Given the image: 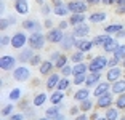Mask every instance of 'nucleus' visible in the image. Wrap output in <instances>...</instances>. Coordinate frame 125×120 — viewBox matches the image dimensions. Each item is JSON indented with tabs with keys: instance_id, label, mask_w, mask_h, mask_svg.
<instances>
[{
	"instance_id": "1",
	"label": "nucleus",
	"mask_w": 125,
	"mask_h": 120,
	"mask_svg": "<svg viewBox=\"0 0 125 120\" xmlns=\"http://www.w3.org/2000/svg\"><path fill=\"white\" fill-rule=\"evenodd\" d=\"M107 61L109 58L104 55H96L88 61V72H103L104 69H107Z\"/></svg>"
},
{
	"instance_id": "2",
	"label": "nucleus",
	"mask_w": 125,
	"mask_h": 120,
	"mask_svg": "<svg viewBox=\"0 0 125 120\" xmlns=\"http://www.w3.org/2000/svg\"><path fill=\"white\" fill-rule=\"evenodd\" d=\"M47 43H48L47 42V35H45L42 30L29 32V42H27V45H29L31 48H34V50H42Z\"/></svg>"
},
{
	"instance_id": "3",
	"label": "nucleus",
	"mask_w": 125,
	"mask_h": 120,
	"mask_svg": "<svg viewBox=\"0 0 125 120\" xmlns=\"http://www.w3.org/2000/svg\"><path fill=\"white\" fill-rule=\"evenodd\" d=\"M11 75H13V79H15L16 82H19V83H24V82L31 80V75H32V74H31V69L27 67V66L19 64V66H16L15 69H13Z\"/></svg>"
},
{
	"instance_id": "4",
	"label": "nucleus",
	"mask_w": 125,
	"mask_h": 120,
	"mask_svg": "<svg viewBox=\"0 0 125 120\" xmlns=\"http://www.w3.org/2000/svg\"><path fill=\"white\" fill-rule=\"evenodd\" d=\"M114 101H115V95L112 93V91H107V93H104V95L98 96L96 98V109H101V110H106L107 107H111V106H114Z\"/></svg>"
},
{
	"instance_id": "5",
	"label": "nucleus",
	"mask_w": 125,
	"mask_h": 120,
	"mask_svg": "<svg viewBox=\"0 0 125 120\" xmlns=\"http://www.w3.org/2000/svg\"><path fill=\"white\" fill-rule=\"evenodd\" d=\"M45 35H47V42H48V43L59 45V43H61V40L64 39V35H66V30L59 29L58 26H56V27H52V29H48Z\"/></svg>"
},
{
	"instance_id": "6",
	"label": "nucleus",
	"mask_w": 125,
	"mask_h": 120,
	"mask_svg": "<svg viewBox=\"0 0 125 120\" xmlns=\"http://www.w3.org/2000/svg\"><path fill=\"white\" fill-rule=\"evenodd\" d=\"M27 42H29V35H26L22 30H18L11 35V48H15V50L24 48L27 45Z\"/></svg>"
},
{
	"instance_id": "7",
	"label": "nucleus",
	"mask_w": 125,
	"mask_h": 120,
	"mask_svg": "<svg viewBox=\"0 0 125 120\" xmlns=\"http://www.w3.org/2000/svg\"><path fill=\"white\" fill-rule=\"evenodd\" d=\"M16 62H18V58L13 55H3L2 58H0V69L3 70V72H13V69H15Z\"/></svg>"
},
{
	"instance_id": "8",
	"label": "nucleus",
	"mask_w": 125,
	"mask_h": 120,
	"mask_svg": "<svg viewBox=\"0 0 125 120\" xmlns=\"http://www.w3.org/2000/svg\"><path fill=\"white\" fill-rule=\"evenodd\" d=\"M90 5L85 0H69L67 2V8L71 13H87Z\"/></svg>"
},
{
	"instance_id": "9",
	"label": "nucleus",
	"mask_w": 125,
	"mask_h": 120,
	"mask_svg": "<svg viewBox=\"0 0 125 120\" xmlns=\"http://www.w3.org/2000/svg\"><path fill=\"white\" fill-rule=\"evenodd\" d=\"M125 75V69L122 67V66H114V67H107V72H106V80H109L111 83L112 82H115V80L122 79V77Z\"/></svg>"
},
{
	"instance_id": "10",
	"label": "nucleus",
	"mask_w": 125,
	"mask_h": 120,
	"mask_svg": "<svg viewBox=\"0 0 125 120\" xmlns=\"http://www.w3.org/2000/svg\"><path fill=\"white\" fill-rule=\"evenodd\" d=\"M62 110V104H52L45 110V119H56V120H62L64 119V114Z\"/></svg>"
},
{
	"instance_id": "11",
	"label": "nucleus",
	"mask_w": 125,
	"mask_h": 120,
	"mask_svg": "<svg viewBox=\"0 0 125 120\" xmlns=\"http://www.w3.org/2000/svg\"><path fill=\"white\" fill-rule=\"evenodd\" d=\"M42 29H43V22L37 21L34 18L22 21V30H26V32H35V30H42Z\"/></svg>"
},
{
	"instance_id": "12",
	"label": "nucleus",
	"mask_w": 125,
	"mask_h": 120,
	"mask_svg": "<svg viewBox=\"0 0 125 120\" xmlns=\"http://www.w3.org/2000/svg\"><path fill=\"white\" fill-rule=\"evenodd\" d=\"M75 42H77V37L71 32V34H66V35H64V39H62L61 43H59V47H61L62 51H69V50H72V48H75Z\"/></svg>"
},
{
	"instance_id": "13",
	"label": "nucleus",
	"mask_w": 125,
	"mask_h": 120,
	"mask_svg": "<svg viewBox=\"0 0 125 120\" xmlns=\"http://www.w3.org/2000/svg\"><path fill=\"white\" fill-rule=\"evenodd\" d=\"M72 34L77 37V39H85V37L90 35V26L87 24V21L82 22V24L74 26L72 27Z\"/></svg>"
},
{
	"instance_id": "14",
	"label": "nucleus",
	"mask_w": 125,
	"mask_h": 120,
	"mask_svg": "<svg viewBox=\"0 0 125 120\" xmlns=\"http://www.w3.org/2000/svg\"><path fill=\"white\" fill-rule=\"evenodd\" d=\"M75 48L85 51V53H90V51H92L93 48H96V47H95V43H93V39L90 40L88 37H85V39H77V42H75Z\"/></svg>"
},
{
	"instance_id": "15",
	"label": "nucleus",
	"mask_w": 125,
	"mask_h": 120,
	"mask_svg": "<svg viewBox=\"0 0 125 120\" xmlns=\"http://www.w3.org/2000/svg\"><path fill=\"white\" fill-rule=\"evenodd\" d=\"M55 69H56V67H55V62H53L52 59H43V61H42V64L39 66V74H40L42 77H48Z\"/></svg>"
},
{
	"instance_id": "16",
	"label": "nucleus",
	"mask_w": 125,
	"mask_h": 120,
	"mask_svg": "<svg viewBox=\"0 0 125 120\" xmlns=\"http://www.w3.org/2000/svg\"><path fill=\"white\" fill-rule=\"evenodd\" d=\"M101 80H103V72H88L87 74V80H85V87L95 88Z\"/></svg>"
},
{
	"instance_id": "17",
	"label": "nucleus",
	"mask_w": 125,
	"mask_h": 120,
	"mask_svg": "<svg viewBox=\"0 0 125 120\" xmlns=\"http://www.w3.org/2000/svg\"><path fill=\"white\" fill-rule=\"evenodd\" d=\"M67 93L61 90H53L50 91V96H48V102L50 104H62V101L66 99Z\"/></svg>"
},
{
	"instance_id": "18",
	"label": "nucleus",
	"mask_w": 125,
	"mask_h": 120,
	"mask_svg": "<svg viewBox=\"0 0 125 120\" xmlns=\"http://www.w3.org/2000/svg\"><path fill=\"white\" fill-rule=\"evenodd\" d=\"M111 87H112V83H111L109 80H101V82L93 88V96L98 98V96H101V95H104V93H107V91H111Z\"/></svg>"
},
{
	"instance_id": "19",
	"label": "nucleus",
	"mask_w": 125,
	"mask_h": 120,
	"mask_svg": "<svg viewBox=\"0 0 125 120\" xmlns=\"http://www.w3.org/2000/svg\"><path fill=\"white\" fill-rule=\"evenodd\" d=\"M59 79H61V72H52L50 75L47 77V82H45V88H47L48 91H53L56 90V87H58V82Z\"/></svg>"
},
{
	"instance_id": "20",
	"label": "nucleus",
	"mask_w": 125,
	"mask_h": 120,
	"mask_svg": "<svg viewBox=\"0 0 125 120\" xmlns=\"http://www.w3.org/2000/svg\"><path fill=\"white\" fill-rule=\"evenodd\" d=\"M90 95H92V91H90V88H88V87H85V85H82V87H79L77 90L74 91L72 98H74V101L80 102V101H83V99L90 98Z\"/></svg>"
},
{
	"instance_id": "21",
	"label": "nucleus",
	"mask_w": 125,
	"mask_h": 120,
	"mask_svg": "<svg viewBox=\"0 0 125 120\" xmlns=\"http://www.w3.org/2000/svg\"><path fill=\"white\" fill-rule=\"evenodd\" d=\"M119 45H120V43H119V39H117L115 35H112V37H111V39L106 42V43H104L103 47H101V50H103L104 53H106V55H112V53H114V51L117 50Z\"/></svg>"
},
{
	"instance_id": "22",
	"label": "nucleus",
	"mask_w": 125,
	"mask_h": 120,
	"mask_svg": "<svg viewBox=\"0 0 125 120\" xmlns=\"http://www.w3.org/2000/svg\"><path fill=\"white\" fill-rule=\"evenodd\" d=\"M34 48H31V47H24V48H21V51H19V55H18V61L21 62V64H26V62H29L31 59H32V56L35 55L34 53Z\"/></svg>"
},
{
	"instance_id": "23",
	"label": "nucleus",
	"mask_w": 125,
	"mask_h": 120,
	"mask_svg": "<svg viewBox=\"0 0 125 120\" xmlns=\"http://www.w3.org/2000/svg\"><path fill=\"white\" fill-rule=\"evenodd\" d=\"M13 8L18 15L24 16L29 13V2L27 0H13Z\"/></svg>"
},
{
	"instance_id": "24",
	"label": "nucleus",
	"mask_w": 125,
	"mask_h": 120,
	"mask_svg": "<svg viewBox=\"0 0 125 120\" xmlns=\"http://www.w3.org/2000/svg\"><path fill=\"white\" fill-rule=\"evenodd\" d=\"M67 19H69V22H71V27H74V26L88 21V16H87V13H71V15L67 16Z\"/></svg>"
},
{
	"instance_id": "25",
	"label": "nucleus",
	"mask_w": 125,
	"mask_h": 120,
	"mask_svg": "<svg viewBox=\"0 0 125 120\" xmlns=\"http://www.w3.org/2000/svg\"><path fill=\"white\" fill-rule=\"evenodd\" d=\"M111 91H112L115 96L120 95V93H125V75L122 77V79H119V80H115V82H112Z\"/></svg>"
},
{
	"instance_id": "26",
	"label": "nucleus",
	"mask_w": 125,
	"mask_h": 120,
	"mask_svg": "<svg viewBox=\"0 0 125 120\" xmlns=\"http://www.w3.org/2000/svg\"><path fill=\"white\" fill-rule=\"evenodd\" d=\"M87 55H88V53H85V51H82V50H77V48H74V51L69 55L71 62H72V64H75V62H82V61H85V59H87Z\"/></svg>"
},
{
	"instance_id": "27",
	"label": "nucleus",
	"mask_w": 125,
	"mask_h": 120,
	"mask_svg": "<svg viewBox=\"0 0 125 120\" xmlns=\"http://www.w3.org/2000/svg\"><path fill=\"white\" fill-rule=\"evenodd\" d=\"M106 21V13L104 11H95L92 15H88V22L90 24H101Z\"/></svg>"
},
{
	"instance_id": "28",
	"label": "nucleus",
	"mask_w": 125,
	"mask_h": 120,
	"mask_svg": "<svg viewBox=\"0 0 125 120\" xmlns=\"http://www.w3.org/2000/svg\"><path fill=\"white\" fill-rule=\"evenodd\" d=\"M53 15H56L58 18H67L71 15L69 8H67V3H61L58 7H53Z\"/></svg>"
},
{
	"instance_id": "29",
	"label": "nucleus",
	"mask_w": 125,
	"mask_h": 120,
	"mask_svg": "<svg viewBox=\"0 0 125 120\" xmlns=\"http://www.w3.org/2000/svg\"><path fill=\"white\" fill-rule=\"evenodd\" d=\"M104 119H107V120H117V119H120V109L115 107V106L107 107V109L104 110Z\"/></svg>"
},
{
	"instance_id": "30",
	"label": "nucleus",
	"mask_w": 125,
	"mask_h": 120,
	"mask_svg": "<svg viewBox=\"0 0 125 120\" xmlns=\"http://www.w3.org/2000/svg\"><path fill=\"white\" fill-rule=\"evenodd\" d=\"M112 37V34H107V32H104V34H98L96 37H93V43H95V47L96 48H101L104 43H106L107 40Z\"/></svg>"
},
{
	"instance_id": "31",
	"label": "nucleus",
	"mask_w": 125,
	"mask_h": 120,
	"mask_svg": "<svg viewBox=\"0 0 125 120\" xmlns=\"http://www.w3.org/2000/svg\"><path fill=\"white\" fill-rule=\"evenodd\" d=\"M79 106H80V109L83 110V112H92V110L96 107V101H93L92 98H87V99H83V101L79 102Z\"/></svg>"
},
{
	"instance_id": "32",
	"label": "nucleus",
	"mask_w": 125,
	"mask_h": 120,
	"mask_svg": "<svg viewBox=\"0 0 125 120\" xmlns=\"http://www.w3.org/2000/svg\"><path fill=\"white\" fill-rule=\"evenodd\" d=\"M47 101H48V95L47 93H37V95L32 98V104L35 106V107H42Z\"/></svg>"
},
{
	"instance_id": "33",
	"label": "nucleus",
	"mask_w": 125,
	"mask_h": 120,
	"mask_svg": "<svg viewBox=\"0 0 125 120\" xmlns=\"http://www.w3.org/2000/svg\"><path fill=\"white\" fill-rule=\"evenodd\" d=\"M21 98H22V90L19 87L11 88L10 93H8V99H10V101H13V102H18Z\"/></svg>"
},
{
	"instance_id": "34",
	"label": "nucleus",
	"mask_w": 125,
	"mask_h": 120,
	"mask_svg": "<svg viewBox=\"0 0 125 120\" xmlns=\"http://www.w3.org/2000/svg\"><path fill=\"white\" fill-rule=\"evenodd\" d=\"M13 110H15V104H13V101H10L8 104H5L3 107H2L0 115H2V119H10L11 114H13Z\"/></svg>"
},
{
	"instance_id": "35",
	"label": "nucleus",
	"mask_w": 125,
	"mask_h": 120,
	"mask_svg": "<svg viewBox=\"0 0 125 120\" xmlns=\"http://www.w3.org/2000/svg\"><path fill=\"white\" fill-rule=\"evenodd\" d=\"M71 87H72V80H71L69 77H64V75H61V79H59V82H58V87H56V90L66 91L67 88H71Z\"/></svg>"
},
{
	"instance_id": "36",
	"label": "nucleus",
	"mask_w": 125,
	"mask_h": 120,
	"mask_svg": "<svg viewBox=\"0 0 125 120\" xmlns=\"http://www.w3.org/2000/svg\"><path fill=\"white\" fill-rule=\"evenodd\" d=\"M72 70H74V75L75 74H85L88 72V62H75V64H72Z\"/></svg>"
},
{
	"instance_id": "37",
	"label": "nucleus",
	"mask_w": 125,
	"mask_h": 120,
	"mask_svg": "<svg viewBox=\"0 0 125 120\" xmlns=\"http://www.w3.org/2000/svg\"><path fill=\"white\" fill-rule=\"evenodd\" d=\"M124 27H125V26H124V24H120V22H114V24H107L106 27H104V32L115 35V34H117V32H120V30L124 29Z\"/></svg>"
},
{
	"instance_id": "38",
	"label": "nucleus",
	"mask_w": 125,
	"mask_h": 120,
	"mask_svg": "<svg viewBox=\"0 0 125 120\" xmlns=\"http://www.w3.org/2000/svg\"><path fill=\"white\" fill-rule=\"evenodd\" d=\"M16 24V19L13 18V16H8V18H2L0 19V30L2 32H5V30L10 27V26Z\"/></svg>"
},
{
	"instance_id": "39",
	"label": "nucleus",
	"mask_w": 125,
	"mask_h": 120,
	"mask_svg": "<svg viewBox=\"0 0 125 120\" xmlns=\"http://www.w3.org/2000/svg\"><path fill=\"white\" fill-rule=\"evenodd\" d=\"M87 74H75V75H72V85H75V87H82V85H85V80H87Z\"/></svg>"
},
{
	"instance_id": "40",
	"label": "nucleus",
	"mask_w": 125,
	"mask_h": 120,
	"mask_svg": "<svg viewBox=\"0 0 125 120\" xmlns=\"http://www.w3.org/2000/svg\"><path fill=\"white\" fill-rule=\"evenodd\" d=\"M69 62H71V58H69L67 55H64V53H62V55L59 56V59H58V61L55 62V67H56V70H59V69L62 67V66L69 64Z\"/></svg>"
},
{
	"instance_id": "41",
	"label": "nucleus",
	"mask_w": 125,
	"mask_h": 120,
	"mask_svg": "<svg viewBox=\"0 0 125 120\" xmlns=\"http://www.w3.org/2000/svg\"><path fill=\"white\" fill-rule=\"evenodd\" d=\"M114 106H115V107H119L120 110H125V93H120V95L115 96Z\"/></svg>"
},
{
	"instance_id": "42",
	"label": "nucleus",
	"mask_w": 125,
	"mask_h": 120,
	"mask_svg": "<svg viewBox=\"0 0 125 120\" xmlns=\"http://www.w3.org/2000/svg\"><path fill=\"white\" fill-rule=\"evenodd\" d=\"M40 13L42 15L45 16V18H47V16H50L53 13V5H52V2H50V3H43V5H40Z\"/></svg>"
},
{
	"instance_id": "43",
	"label": "nucleus",
	"mask_w": 125,
	"mask_h": 120,
	"mask_svg": "<svg viewBox=\"0 0 125 120\" xmlns=\"http://www.w3.org/2000/svg\"><path fill=\"white\" fill-rule=\"evenodd\" d=\"M59 72H61V75L64 77H72L74 75V70H72V64H66V66H62L61 69H59Z\"/></svg>"
},
{
	"instance_id": "44",
	"label": "nucleus",
	"mask_w": 125,
	"mask_h": 120,
	"mask_svg": "<svg viewBox=\"0 0 125 120\" xmlns=\"http://www.w3.org/2000/svg\"><path fill=\"white\" fill-rule=\"evenodd\" d=\"M122 64V59L119 58L117 55H111L109 56V61H107V67H114V66H120Z\"/></svg>"
},
{
	"instance_id": "45",
	"label": "nucleus",
	"mask_w": 125,
	"mask_h": 120,
	"mask_svg": "<svg viewBox=\"0 0 125 120\" xmlns=\"http://www.w3.org/2000/svg\"><path fill=\"white\" fill-rule=\"evenodd\" d=\"M42 61H43V59H42V56H40V55H37V53H35V55L32 56V59L29 61V64L32 66V67H39V66L42 64Z\"/></svg>"
},
{
	"instance_id": "46",
	"label": "nucleus",
	"mask_w": 125,
	"mask_h": 120,
	"mask_svg": "<svg viewBox=\"0 0 125 120\" xmlns=\"http://www.w3.org/2000/svg\"><path fill=\"white\" fill-rule=\"evenodd\" d=\"M8 45H11V37L7 35V34H2V37H0V47L5 48Z\"/></svg>"
},
{
	"instance_id": "47",
	"label": "nucleus",
	"mask_w": 125,
	"mask_h": 120,
	"mask_svg": "<svg viewBox=\"0 0 125 120\" xmlns=\"http://www.w3.org/2000/svg\"><path fill=\"white\" fill-rule=\"evenodd\" d=\"M112 55H117L120 59H124V58H125V43H120V45H119L117 50H115Z\"/></svg>"
},
{
	"instance_id": "48",
	"label": "nucleus",
	"mask_w": 125,
	"mask_h": 120,
	"mask_svg": "<svg viewBox=\"0 0 125 120\" xmlns=\"http://www.w3.org/2000/svg\"><path fill=\"white\" fill-rule=\"evenodd\" d=\"M80 112H82V109H80V106H79V104L77 106H71V107H69V115L74 117V119H75Z\"/></svg>"
},
{
	"instance_id": "49",
	"label": "nucleus",
	"mask_w": 125,
	"mask_h": 120,
	"mask_svg": "<svg viewBox=\"0 0 125 120\" xmlns=\"http://www.w3.org/2000/svg\"><path fill=\"white\" fill-rule=\"evenodd\" d=\"M58 27H59V29H62V30H66L67 27H71L69 19H67V18H61V21L58 22Z\"/></svg>"
},
{
	"instance_id": "50",
	"label": "nucleus",
	"mask_w": 125,
	"mask_h": 120,
	"mask_svg": "<svg viewBox=\"0 0 125 120\" xmlns=\"http://www.w3.org/2000/svg\"><path fill=\"white\" fill-rule=\"evenodd\" d=\"M61 55H62V50H55V51H52V53H50V58H48V59H52L53 62H56Z\"/></svg>"
},
{
	"instance_id": "51",
	"label": "nucleus",
	"mask_w": 125,
	"mask_h": 120,
	"mask_svg": "<svg viewBox=\"0 0 125 120\" xmlns=\"http://www.w3.org/2000/svg\"><path fill=\"white\" fill-rule=\"evenodd\" d=\"M19 109H21V110H26L27 109V107H29V106H32V101H26V99H19Z\"/></svg>"
},
{
	"instance_id": "52",
	"label": "nucleus",
	"mask_w": 125,
	"mask_h": 120,
	"mask_svg": "<svg viewBox=\"0 0 125 120\" xmlns=\"http://www.w3.org/2000/svg\"><path fill=\"white\" fill-rule=\"evenodd\" d=\"M52 27H55V26H53V21H52V18H50V16H47V18L43 19V29H52Z\"/></svg>"
},
{
	"instance_id": "53",
	"label": "nucleus",
	"mask_w": 125,
	"mask_h": 120,
	"mask_svg": "<svg viewBox=\"0 0 125 120\" xmlns=\"http://www.w3.org/2000/svg\"><path fill=\"white\" fill-rule=\"evenodd\" d=\"M26 117V112H18V114H11L10 120H22Z\"/></svg>"
},
{
	"instance_id": "54",
	"label": "nucleus",
	"mask_w": 125,
	"mask_h": 120,
	"mask_svg": "<svg viewBox=\"0 0 125 120\" xmlns=\"http://www.w3.org/2000/svg\"><path fill=\"white\" fill-rule=\"evenodd\" d=\"M75 119H77V120H87V119H90V114H88V112H83V110H82V112L79 114Z\"/></svg>"
},
{
	"instance_id": "55",
	"label": "nucleus",
	"mask_w": 125,
	"mask_h": 120,
	"mask_svg": "<svg viewBox=\"0 0 125 120\" xmlns=\"http://www.w3.org/2000/svg\"><path fill=\"white\" fill-rule=\"evenodd\" d=\"M90 119L92 120H98V119H101V114H99L98 110H92V112H90Z\"/></svg>"
},
{
	"instance_id": "56",
	"label": "nucleus",
	"mask_w": 125,
	"mask_h": 120,
	"mask_svg": "<svg viewBox=\"0 0 125 120\" xmlns=\"http://www.w3.org/2000/svg\"><path fill=\"white\" fill-rule=\"evenodd\" d=\"M115 3H117V0H103V5H106V7H112Z\"/></svg>"
},
{
	"instance_id": "57",
	"label": "nucleus",
	"mask_w": 125,
	"mask_h": 120,
	"mask_svg": "<svg viewBox=\"0 0 125 120\" xmlns=\"http://www.w3.org/2000/svg\"><path fill=\"white\" fill-rule=\"evenodd\" d=\"M88 5H98V3H103V0H85Z\"/></svg>"
},
{
	"instance_id": "58",
	"label": "nucleus",
	"mask_w": 125,
	"mask_h": 120,
	"mask_svg": "<svg viewBox=\"0 0 125 120\" xmlns=\"http://www.w3.org/2000/svg\"><path fill=\"white\" fill-rule=\"evenodd\" d=\"M50 2H52V5H53V7H58V5L64 3V2H62V0H50Z\"/></svg>"
},
{
	"instance_id": "59",
	"label": "nucleus",
	"mask_w": 125,
	"mask_h": 120,
	"mask_svg": "<svg viewBox=\"0 0 125 120\" xmlns=\"http://www.w3.org/2000/svg\"><path fill=\"white\" fill-rule=\"evenodd\" d=\"M115 7H124L125 8V0H117V3H115Z\"/></svg>"
},
{
	"instance_id": "60",
	"label": "nucleus",
	"mask_w": 125,
	"mask_h": 120,
	"mask_svg": "<svg viewBox=\"0 0 125 120\" xmlns=\"http://www.w3.org/2000/svg\"><path fill=\"white\" fill-rule=\"evenodd\" d=\"M35 3L37 5H43V3H47V0H35Z\"/></svg>"
},
{
	"instance_id": "61",
	"label": "nucleus",
	"mask_w": 125,
	"mask_h": 120,
	"mask_svg": "<svg viewBox=\"0 0 125 120\" xmlns=\"http://www.w3.org/2000/svg\"><path fill=\"white\" fill-rule=\"evenodd\" d=\"M120 66H122V67H124V69H125V58L122 59V64H120Z\"/></svg>"
}]
</instances>
